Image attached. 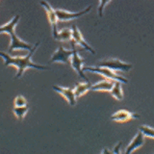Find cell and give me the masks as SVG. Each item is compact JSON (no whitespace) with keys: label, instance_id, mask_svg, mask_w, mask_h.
Returning a JSON list of instances; mask_svg holds the SVG:
<instances>
[{"label":"cell","instance_id":"cell-4","mask_svg":"<svg viewBox=\"0 0 154 154\" xmlns=\"http://www.w3.org/2000/svg\"><path fill=\"white\" fill-rule=\"evenodd\" d=\"M98 66H105L108 69H112L114 71H122V72H127L132 69V65L125 63L117 58H109V59H105L102 61H99L97 64Z\"/></svg>","mask_w":154,"mask_h":154},{"label":"cell","instance_id":"cell-6","mask_svg":"<svg viewBox=\"0 0 154 154\" xmlns=\"http://www.w3.org/2000/svg\"><path fill=\"white\" fill-rule=\"evenodd\" d=\"M72 49H66L65 47L59 46L57 48V50L53 53L50 62L51 63H60V64L64 65H70V58L72 55Z\"/></svg>","mask_w":154,"mask_h":154},{"label":"cell","instance_id":"cell-16","mask_svg":"<svg viewBox=\"0 0 154 154\" xmlns=\"http://www.w3.org/2000/svg\"><path fill=\"white\" fill-rule=\"evenodd\" d=\"M122 83L119 81H115L113 88L111 90L110 94H112V96L119 101H122L123 99V90H122Z\"/></svg>","mask_w":154,"mask_h":154},{"label":"cell","instance_id":"cell-20","mask_svg":"<svg viewBox=\"0 0 154 154\" xmlns=\"http://www.w3.org/2000/svg\"><path fill=\"white\" fill-rule=\"evenodd\" d=\"M110 2H111V0H99V5H98V8H97V13H98L99 17H103L104 9L106 7V5L109 4Z\"/></svg>","mask_w":154,"mask_h":154},{"label":"cell","instance_id":"cell-1","mask_svg":"<svg viewBox=\"0 0 154 154\" xmlns=\"http://www.w3.org/2000/svg\"><path fill=\"white\" fill-rule=\"evenodd\" d=\"M38 45H40V42H36V45L33 46V48L29 51L27 56L25 57H12L10 54H8V53L0 51V57H2L4 59L5 66H13L17 67V72L16 74L17 79L20 78L27 69H38V70H45L48 69L47 66L38 65L32 61V56L34 55V53L36 52Z\"/></svg>","mask_w":154,"mask_h":154},{"label":"cell","instance_id":"cell-15","mask_svg":"<svg viewBox=\"0 0 154 154\" xmlns=\"http://www.w3.org/2000/svg\"><path fill=\"white\" fill-rule=\"evenodd\" d=\"M54 40L59 42H71L72 41V29L64 28L61 30H58L57 35L54 37Z\"/></svg>","mask_w":154,"mask_h":154},{"label":"cell","instance_id":"cell-14","mask_svg":"<svg viewBox=\"0 0 154 154\" xmlns=\"http://www.w3.org/2000/svg\"><path fill=\"white\" fill-rule=\"evenodd\" d=\"M91 84L90 82H78V83L75 84V87H74V94H75V97L76 99L81 97V96H83L84 94H86L88 93L89 91H91Z\"/></svg>","mask_w":154,"mask_h":154},{"label":"cell","instance_id":"cell-2","mask_svg":"<svg viewBox=\"0 0 154 154\" xmlns=\"http://www.w3.org/2000/svg\"><path fill=\"white\" fill-rule=\"evenodd\" d=\"M19 19H20V16L17 14V16H14L12 17V19L7 23H5L4 25L0 26V34H8L11 37V43H10L9 46V52L12 53L14 51H17V50H27L30 51L33 45L31 43H28L26 42H24L20 40L17 36L16 32H14V28H16L17 24L18 23Z\"/></svg>","mask_w":154,"mask_h":154},{"label":"cell","instance_id":"cell-7","mask_svg":"<svg viewBox=\"0 0 154 154\" xmlns=\"http://www.w3.org/2000/svg\"><path fill=\"white\" fill-rule=\"evenodd\" d=\"M40 4L42 6V8L45 10L46 12V16L48 18V21H49L50 25H51V29H52V36L54 38L57 33H58V29H57V22H58V17L54 8H53L51 5L48 3L45 0H41Z\"/></svg>","mask_w":154,"mask_h":154},{"label":"cell","instance_id":"cell-22","mask_svg":"<svg viewBox=\"0 0 154 154\" xmlns=\"http://www.w3.org/2000/svg\"><path fill=\"white\" fill-rule=\"evenodd\" d=\"M111 152H113V151L109 150V149H107V148H105V149H103L102 151H101V153H111Z\"/></svg>","mask_w":154,"mask_h":154},{"label":"cell","instance_id":"cell-8","mask_svg":"<svg viewBox=\"0 0 154 154\" xmlns=\"http://www.w3.org/2000/svg\"><path fill=\"white\" fill-rule=\"evenodd\" d=\"M71 29H72V41L70 42L75 45L76 46L77 45L81 46L82 48H84L85 50L93 53V54H95V50L86 42V40L84 38V37L82 36V34L78 29V27L76 25H72Z\"/></svg>","mask_w":154,"mask_h":154},{"label":"cell","instance_id":"cell-9","mask_svg":"<svg viewBox=\"0 0 154 154\" xmlns=\"http://www.w3.org/2000/svg\"><path fill=\"white\" fill-rule=\"evenodd\" d=\"M91 7L89 6L87 7L85 10H82V11L78 12V13H73V12H69L66 11V10H61V9H57L55 10L58 20L60 21H70L72 19L78 18L82 16H85L86 14H88L91 11Z\"/></svg>","mask_w":154,"mask_h":154},{"label":"cell","instance_id":"cell-21","mask_svg":"<svg viewBox=\"0 0 154 154\" xmlns=\"http://www.w3.org/2000/svg\"><path fill=\"white\" fill-rule=\"evenodd\" d=\"M122 142H119L117 146H116L114 147V149H113V153L119 154V153H120V150H119V149H120V146H122Z\"/></svg>","mask_w":154,"mask_h":154},{"label":"cell","instance_id":"cell-17","mask_svg":"<svg viewBox=\"0 0 154 154\" xmlns=\"http://www.w3.org/2000/svg\"><path fill=\"white\" fill-rule=\"evenodd\" d=\"M28 111H29L28 106H23V107H14V108H13V113L18 120H22L25 118Z\"/></svg>","mask_w":154,"mask_h":154},{"label":"cell","instance_id":"cell-13","mask_svg":"<svg viewBox=\"0 0 154 154\" xmlns=\"http://www.w3.org/2000/svg\"><path fill=\"white\" fill-rule=\"evenodd\" d=\"M114 82H115L114 80H111V79H108V78H104L102 80L98 81L97 83L91 85V91H108V93H110L111 90H112V88H113Z\"/></svg>","mask_w":154,"mask_h":154},{"label":"cell","instance_id":"cell-11","mask_svg":"<svg viewBox=\"0 0 154 154\" xmlns=\"http://www.w3.org/2000/svg\"><path fill=\"white\" fill-rule=\"evenodd\" d=\"M53 90H54L56 93L61 94L62 96H64L66 98V102L69 103L70 106H75L76 105V97L74 94V91L73 89L70 88H66V87H62V86H53Z\"/></svg>","mask_w":154,"mask_h":154},{"label":"cell","instance_id":"cell-18","mask_svg":"<svg viewBox=\"0 0 154 154\" xmlns=\"http://www.w3.org/2000/svg\"><path fill=\"white\" fill-rule=\"evenodd\" d=\"M139 130L143 134V136L146 138L154 139V128L153 127L149 126V125H141Z\"/></svg>","mask_w":154,"mask_h":154},{"label":"cell","instance_id":"cell-5","mask_svg":"<svg viewBox=\"0 0 154 154\" xmlns=\"http://www.w3.org/2000/svg\"><path fill=\"white\" fill-rule=\"evenodd\" d=\"M71 45H72V50H73V52H72V55H71V58H70V66H71V67L74 69V71L81 77V78H83L87 82H90L89 79L87 78V76L85 74V71L83 69L84 63H85L84 59L79 55L78 51H77V49H76V45H73V43H71Z\"/></svg>","mask_w":154,"mask_h":154},{"label":"cell","instance_id":"cell-12","mask_svg":"<svg viewBox=\"0 0 154 154\" xmlns=\"http://www.w3.org/2000/svg\"><path fill=\"white\" fill-rule=\"evenodd\" d=\"M144 139H146V137L143 136V134L141 131L138 132L135 135V137L132 139V141L130 142V143L126 146L125 154H130L134 151H136L137 149L141 148L144 144Z\"/></svg>","mask_w":154,"mask_h":154},{"label":"cell","instance_id":"cell-3","mask_svg":"<svg viewBox=\"0 0 154 154\" xmlns=\"http://www.w3.org/2000/svg\"><path fill=\"white\" fill-rule=\"evenodd\" d=\"M84 71H90V72H94V73L100 74L101 76H103L104 78H108L114 81H119L122 83L126 84L128 83V80L125 77L118 74L117 72L108 69L105 66H84L83 67Z\"/></svg>","mask_w":154,"mask_h":154},{"label":"cell","instance_id":"cell-19","mask_svg":"<svg viewBox=\"0 0 154 154\" xmlns=\"http://www.w3.org/2000/svg\"><path fill=\"white\" fill-rule=\"evenodd\" d=\"M14 107H23V106H28V102L23 95L18 94L14 100Z\"/></svg>","mask_w":154,"mask_h":154},{"label":"cell","instance_id":"cell-10","mask_svg":"<svg viewBox=\"0 0 154 154\" xmlns=\"http://www.w3.org/2000/svg\"><path fill=\"white\" fill-rule=\"evenodd\" d=\"M110 119L116 122H122H122H128V120H131V119H140V115L122 109V110H119L116 113H114L110 117Z\"/></svg>","mask_w":154,"mask_h":154}]
</instances>
